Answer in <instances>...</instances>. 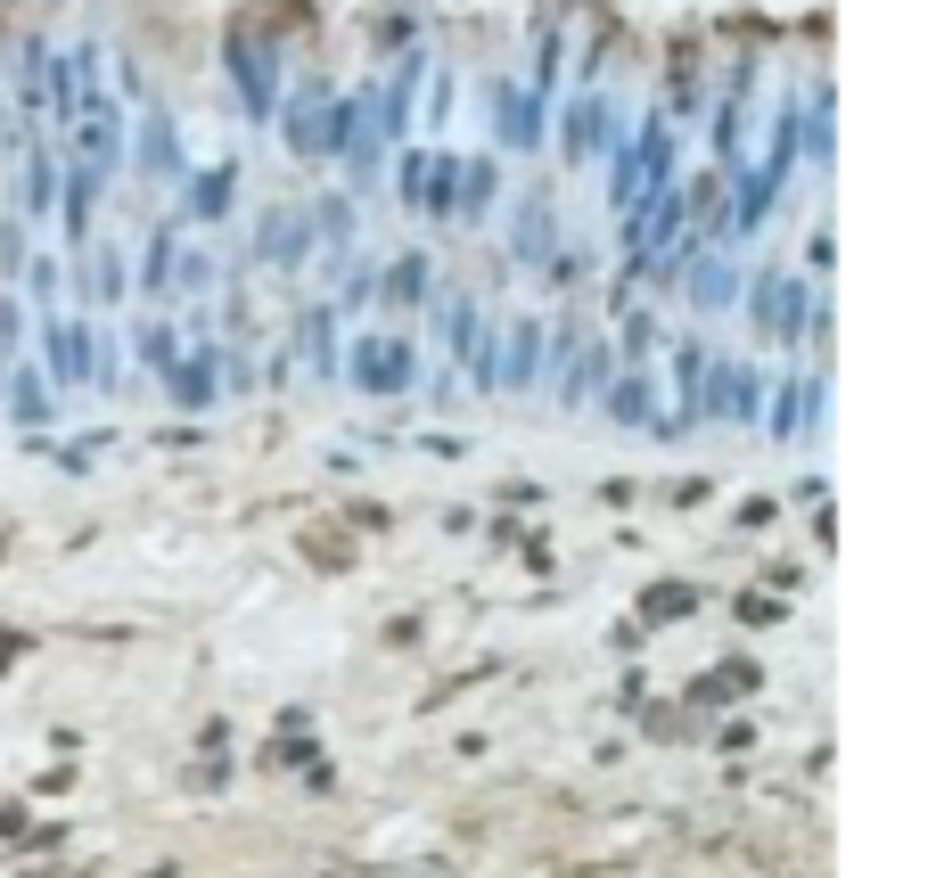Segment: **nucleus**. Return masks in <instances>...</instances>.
<instances>
[{"instance_id":"f257e3e1","label":"nucleus","mask_w":936,"mask_h":878,"mask_svg":"<svg viewBox=\"0 0 936 878\" xmlns=\"http://www.w3.org/2000/svg\"><path fill=\"white\" fill-rule=\"evenodd\" d=\"M345 370L362 379L370 394H394V386H411V337H362L345 353Z\"/></svg>"},{"instance_id":"f03ea898","label":"nucleus","mask_w":936,"mask_h":878,"mask_svg":"<svg viewBox=\"0 0 936 878\" xmlns=\"http://www.w3.org/2000/svg\"><path fill=\"white\" fill-rule=\"evenodd\" d=\"M288 140H296V157L338 149V99H329V91H304L296 108H288Z\"/></svg>"},{"instance_id":"7ed1b4c3","label":"nucleus","mask_w":936,"mask_h":878,"mask_svg":"<svg viewBox=\"0 0 936 878\" xmlns=\"http://www.w3.org/2000/svg\"><path fill=\"white\" fill-rule=\"evenodd\" d=\"M756 321L773 329V337H805V287H797V280H781V271H773V280L756 287Z\"/></svg>"},{"instance_id":"20e7f679","label":"nucleus","mask_w":936,"mask_h":878,"mask_svg":"<svg viewBox=\"0 0 936 878\" xmlns=\"http://www.w3.org/2000/svg\"><path fill=\"white\" fill-rule=\"evenodd\" d=\"M231 74H239V91H246V108H255V115H272V108H280L272 67H263V50H255L246 33H231Z\"/></svg>"},{"instance_id":"39448f33","label":"nucleus","mask_w":936,"mask_h":878,"mask_svg":"<svg viewBox=\"0 0 936 878\" xmlns=\"http://www.w3.org/2000/svg\"><path fill=\"white\" fill-rule=\"evenodd\" d=\"M706 411H715V420H756V370H747V362H723Z\"/></svg>"},{"instance_id":"423d86ee","label":"nucleus","mask_w":936,"mask_h":878,"mask_svg":"<svg viewBox=\"0 0 936 878\" xmlns=\"http://www.w3.org/2000/svg\"><path fill=\"white\" fill-rule=\"evenodd\" d=\"M600 140H608V99L584 91L575 115H567V157H600Z\"/></svg>"},{"instance_id":"0eeeda50","label":"nucleus","mask_w":936,"mask_h":878,"mask_svg":"<svg viewBox=\"0 0 936 878\" xmlns=\"http://www.w3.org/2000/svg\"><path fill=\"white\" fill-rule=\"evenodd\" d=\"M502 140H510V149H534V140H543V99L502 91Z\"/></svg>"},{"instance_id":"6e6552de","label":"nucleus","mask_w":936,"mask_h":878,"mask_svg":"<svg viewBox=\"0 0 936 878\" xmlns=\"http://www.w3.org/2000/svg\"><path fill=\"white\" fill-rule=\"evenodd\" d=\"M50 345H58V386H74L82 370H91V337H82L74 321H58V329H50Z\"/></svg>"},{"instance_id":"1a4fd4ad","label":"nucleus","mask_w":936,"mask_h":878,"mask_svg":"<svg viewBox=\"0 0 936 878\" xmlns=\"http://www.w3.org/2000/svg\"><path fill=\"white\" fill-rule=\"evenodd\" d=\"M263 255H272V263H296L304 255V214H296V205L263 222Z\"/></svg>"},{"instance_id":"9d476101","label":"nucleus","mask_w":936,"mask_h":878,"mask_svg":"<svg viewBox=\"0 0 936 878\" xmlns=\"http://www.w3.org/2000/svg\"><path fill=\"white\" fill-rule=\"evenodd\" d=\"M534 329H543V321H510V370H502L510 386L534 379Z\"/></svg>"},{"instance_id":"9b49d317","label":"nucleus","mask_w":936,"mask_h":878,"mask_svg":"<svg viewBox=\"0 0 936 878\" xmlns=\"http://www.w3.org/2000/svg\"><path fill=\"white\" fill-rule=\"evenodd\" d=\"M543 246H551V205L534 198L526 214H517V255H543Z\"/></svg>"},{"instance_id":"f8f14e48","label":"nucleus","mask_w":936,"mask_h":878,"mask_svg":"<svg viewBox=\"0 0 936 878\" xmlns=\"http://www.w3.org/2000/svg\"><path fill=\"white\" fill-rule=\"evenodd\" d=\"M231 205V164H214V173L198 181V198H190V214H222Z\"/></svg>"},{"instance_id":"ddd939ff","label":"nucleus","mask_w":936,"mask_h":878,"mask_svg":"<svg viewBox=\"0 0 936 878\" xmlns=\"http://www.w3.org/2000/svg\"><path fill=\"white\" fill-rule=\"evenodd\" d=\"M608 411H616L624 427H641V420H650V386H641V379H624V386L608 394Z\"/></svg>"},{"instance_id":"4468645a","label":"nucleus","mask_w":936,"mask_h":878,"mask_svg":"<svg viewBox=\"0 0 936 878\" xmlns=\"http://www.w3.org/2000/svg\"><path fill=\"white\" fill-rule=\"evenodd\" d=\"M386 287H394V304H420L427 296V255H403V271H394Z\"/></svg>"},{"instance_id":"2eb2a0df","label":"nucleus","mask_w":936,"mask_h":878,"mask_svg":"<svg viewBox=\"0 0 936 878\" xmlns=\"http://www.w3.org/2000/svg\"><path fill=\"white\" fill-rule=\"evenodd\" d=\"M205 386H214V370H205V362L173 370V394H181V403H214V394H205Z\"/></svg>"},{"instance_id":"dca6fc26","label":"nucleus","mask_w":936,"mask_h":878,"mask_svg":"<svg viewBox=\"0 0 936 878\" xmlns=\"http://www.w3.org/2000/svg\"><path fill=\"white\" fill-rule=\"evenodd\" d=\"M140 164H157V173H173V132L149 123V140H140Z\"/></svg>"},{"instance_id":"f3484780","label":"nucleus","mask_w":936,"mask_h":878,"mask_svg":"<svg viewBox=\"0 0 936 878\" xmlns=\"http://www.w3.org/2000/svg\"><path fill=\"white\" fill-rule=\"evenodd\" d=\"M698 304H732V271H723V263L698 271Z\"/></svg>"},{"instance_id":"a211bd4d","label":"nucleus","mask_w":936,"mask_h":878,"mask_svg":"<svg viewBox=\"0 0 936 878\" xmlns=\"http://www.w3.org/2000/svg\"><path fill=\"white\" fill-rule=\"evenodd\" d=\"M9 394H17V420H41V411H50V394H41V379H17Z\"/></svg>"},{"instance_id":"6ab92c4d","label":"nucleus","mask_w":936,"mask_h":878,"mask_svg":"<svg viewBox=\"0 0 936 878\" xmlns=\"http://www.w3.org/2000/svg\"><path fill=\"white\" fill-rule=\"evenodd\" d=\"M140 362H157V370H173V337H164V329H140Z\"/></svg>"},{"instance_id":"aec40b11","label":"nucleus","mask_w":936,"mask_h":878,"mask_svg":"<svg viewBox=\"0 0 936 878\" xmlns=\"http://www.w3.org/2000/svg\"><path fill=\"white\" fill-rule=\"evenodd\" d=\"M17 649H26V640H9V633H0V665H9V657H17Z\"/></svg>"}]
</instances>
